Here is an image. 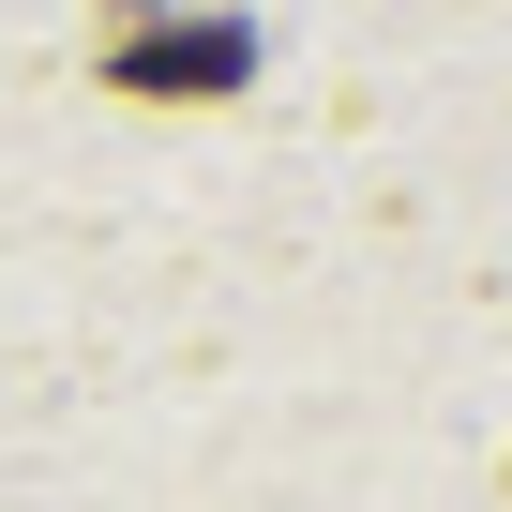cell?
Segmentation results:
<instances>
[{"label": "cell", "instance_id": "6da1fadb", "mask_svg": "<svg viewBox=\"0 0 512 512\" xmlns=\"http://www.w3.org/2000/svg\"><path fill=\"white\" fill-rule=\"evenodd\" d=\"M241 61H256L241 16H151V31H106V91H166V106L241 91Z\"/></svg>", "mask_w": 512, "mask_h": 512}]
</instances>
